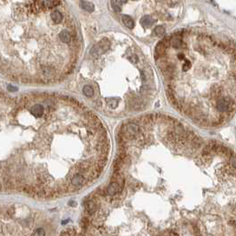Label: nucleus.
Instances as JSON below:
<instances>
[{
  "label": "nucleus",
  "mask_w": 236,
  "mask_h": 236,
  "mask_svg": "<svg viewBox=\"0 0 236 236\" xmlns=\"http://www.w3.org/2000/svg\"><path fill=\"white\" fill-rule=\"evenodd\" d=\"M119 6H120V5H118L117 4H115V0H112V7L114 8V10H115V12H120V11H121V8H120Z\"/></svg>",
  "instance_id": "obj_12"
},
{
  "label": "nucleus",
  "mask_w": 236,
  "mask_h": 236,
  "mask_svg": "<svg viewBox=\"0 0 236 236\" xmlns=\"http://www.w3.org/2000/svg\"><path fill=\"white\" fill-rule=\"evenodd\" d=\"M44 107L40 104H36L31 107L30 108V113L36 117H41L43 115H44Z\"/></svg>",
  "instance_id": "obj_4"
},
{
  "label": "nucleus",
  "mask_w": 236,
  "mask_h": 236,
  "mask_svg": "<svg viewBox=\"0 0 236 236\" xmlns=\"http://www.w3.org/2000/svg\"><path fill=\"white\" fill-rule=\"evenodd\" d=\"M76 204V203L75 202H70V203H69V205H73V206H75Z\"/></svg>",
  "instance_id": "obj_15"
},
{
  "label": "nucleus",
  "mask_w": 236,
  "mask_h": 236,
  "mask_svg": "<svg viewBox=\"0 0 236 236\" xmlns=\"http://www.w3.org/2000/svg\"><path fill=\"white\" fill-rule=\"evenodd\" d=\"M83 92H84L85 95L88 98H91L94 95V90L92 89L91 85H85L84 89H83Z\"/></svg>",
  "instance_id": "obj_9"
},
{
  "label": "nucleus",
  "mask_w": 236,
  "mask_h": 236,
  "mask_svg": "<svg viewBox=\"0 0 236 236\" xmlns=\"http://www.w3.org/2000/svg\"><path fill=\"white\" fill-rule=\"evenodd\" d=\"M155 33L157 36H162L165 34V28H163L162 26H158L155 29Z\"/></svg>",
  "instance_id": "obj_10"
},
{
  "label": "nucleus",
  "mask_w": 236,
  "mask_h": 236,
  "mask_svg": "<svg viewBox=\"0 0 236 236\" xmlns=\"http://www.w3.org/2000/svg\"><path fill=\"white\" fill-rule=\"evenodd\" d=\"M33 236H45V232L43 228H38L34 231Z\"/></svg>",
  "instance_id": "obj_11"
},
{
  "label": "nucleus",
  "mask_w": 236,
  "mask_h": 236,
  "mask_svg": "<svg viewBox=\"0 0 236 236\" xmlns=\"http://www.w3.org/2000/svg\"><path fill=\"white\" fill-rule=\"evenodd\" d=\"M87 182V179L81 173H76L71 179V184L74 186H82Z\"/></svg>",
  "instance_id": "obj_2"
},
{
  "label": "nucleus",
  "mask_w": 236,
  "mask_h": 236,
  "mask_svg": "<svg viewBox=\"0 0 236 236\" xmlns=\"http://www.w3.org/2000/svg\"><path fill=\"white\" fill-rule=\"evenodd\" d=\"M115 1L116 2V4H117L118 5H123V4L126 3V2H127V0H115Z\"/></svg>",
  "instance_id": "obj_14"
},
{
  "label": "nucleus",
  "mask_w": 236,
  "mask_h": 236,
  "mask_svg": "<svg viewBox=\"0 0 236 236\" xmlns=\"http://www.w3.org/2000/svg\"><path fill=\"white\" fill-rule=\"evenodd\" d=\"M118 191H120V186H119V184H118L117 182H115V181H113L110 185H109V186L108 187V189H107V193L108 195H111V196H113V195H115V194H117L118 193Z\"/></svg>",
  "instance_id": "obj_5"
},
{
  "label": "nucleus",
  "mask_w": 236,
  "mask_h": 236,
  "mask_svg": "<svg viewBox=\"0 0 236 236\" xmlns=\"http://www.w3.org/2000/svg\"><path fill=\"white\" fill-rule=\"evenodd\" d=\"M80 5L83 9L85 10L86 12H89V13H92V12L94 11V5L91 4V2L85 1V0H81Z\"/></svg>",
  "instance_id": "obj_7"
},
{
  "label": "nucleus",
  "mask_w": 236,
  "mask_h": 236,
  "mask_svg": "<svg viewBox=\"0 0 236 236\" xmlns=\"http://www.w3.org/2000/svg\"><path fill=\"white\" fill-rule=\"evenodd\" d=\"M110 42L108 38H104L98 44H96L92 47V49L91 50L90 53L91 55L97 57V56H101L103 55L106 52H108L110 49Z\"/></svg>",
  "instance_id": "obj_1"
},
{
  "label": "nucleus",
  "mask_w": 236,
  "mask_h": 236,
  "mask_svg": "<svg viewBox=\"0 0 236 236\" xmlns=\"http://www.w3.org/2000/svg\"><path fill=\"white\" fill-rule=\"evenodd\" d=\"M51 19L55 24H61L64 20V16L59 10H54L51 13Z\"/></svg>",
  "instance_id": "obj_3"
},
{
  "label": "nucleus",
  "mask_w": 236,
  "mask_h": 236,
  "mask_svg": "<svg viewBox=\"0 0 236 236\" xmlns=\"http://www.w3.org/2000/svg\"><path fill=\"white\" fill-rule=\"evenodd\" d=\"M7 89H8L9 91H18V88L15 87V86H13V85H8Z\"/></svg>",
  "instance_id": "obj_13"
},
{
  "label": "nucleus",
  "mask_w": 236,
  "mask_h": 236,
  "mask_svg": "<svg viewBox=\"0 0 236 236\" xmlns=\"http://www.w3.org/2000/svg\"><path fill=\"white\" fill-rule=\"evenodd\" d=\"M122 20H123V22L124 23V25L127 28L132 29L134 27V21H133V20L132 19L131 16H129L127 14H124V15L122 16Z\"/></svg>",
  "instance_id": "obj_8"
},
{
  "label": "nucleus",
  "mask_w": 236,
  "mask_h": 236,
  "mask_svg": "<svg viewBox=\"0 0 236 236\" xmlns=\"http://www.w3.org/2000/svg\"><path fill=\"white\" fill-rule=\"evenodd\" d=\"M153 23H154V21H153V19L149 15H145L140 20V24L143 28H148V27L152 26Z\"/></svg>",
  "instance_id": "obj_6"
}]
</instances>
